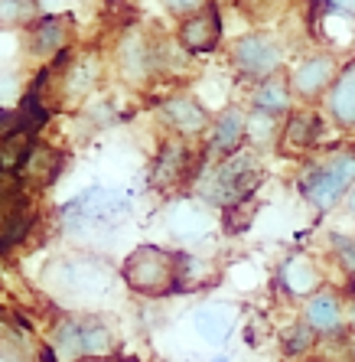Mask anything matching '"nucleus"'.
I'll use <instances>...</instances> for the list:
<instances>
[{
	"label": "nucleus",
	"instance_id": "nucleus-1",
	"mask_svg": "<svg viewBox=\"0 0 355 362\" xmlns=\"http://www.w3.org/2000/svg\"><path fill=\"white\" fill-rule=\"evenodd\" d=\"M258 180H261L258 163H254L248 153H235V157H229V160L215 170V177H212L209 186H205V199L219 202V206L241 202L254 189Z\"/></svg>",
	"mask_w": 355,
	"mask_h": 362
},
{
	"label": "nucleus",
	"instance_id": "nucleus-2",
	"mask_svg": "<svg viewBox=\"0 0 355 362\" xmlns=\"http://www.w3.org/2000/svg\"><path fill=\"white\" fill-rule=\"evenodd\" d=\"M352 180H355V153H339V157H332V160L320 163V167L306 173L303 196L313 202L316 209H330Z\"/></svg>",
	"mask_w": 355,
	"mask_h": 362
},
{
	"label": "nucleus",
	"instance_id": "nucleus-3",
	"mask_svg": "<svg viewBox=\"0 0 355 362\" xmlns=\"http://www.w3.org/2000/svg\"><path fill=\"white\" fill-rule=\"evenodd\" d=\"M173 264H176V258L160 255L157 248H144L137 258H131V262H127V281H131L134 287H140V291L157 294V291L173 287V281H169V278H176Z\"/></svg>",
	"mask_w": 355,
	"mask_h": 362
},
{
	"label": "nucleus",
	"instance_id": "nucleus-4",
	"mask_svg": "<svg viewBox=\"0 0 355 362\" xmlns=\"http://www.w3.org/2000/svg\"><path fill=\"white\" fill-rule=\"evenodd\" d=\"M235 62L248 76H271L280 66V46L267 36H245L235 46Z\"/></svg>",
	"mask_w": 355,
	"mask_h": 362
},
{
	"label": "nucleus",
	"instance_id": "nucleus-5",
	"mask_svg": "<svg viewBox=\"0 0 355 362\" xmlns=\"http://www.w3.org/2000/svg\"><path fill=\"white\" fill-rule=\"evenodd\" d=\"M245 131H248V118L241 115L238 108H231V111H225L215 124H212V137H209V147L215 153H229V151H235L238 144H241V137H245Z\"/></svg>",
	"mask_w": 355,
	"mask_h": 362
},
{
	"label": "nucleus",
	"instance_id": "nucleus-6",
	"mask_svg": "<svg viewBox=\"0 0 355 362\" xmlns=\"http://www.w3.org/2000/svg\"><path fill=\"white\" fill-rule=\"evenodd\" d=\"M215 40H219V17H215V10H203L199 17L186 20V26H183V42L189 49H209V46H215Z\"/></svg>",
	"mask_w": 355,
	"mask_h": 362
},
{
	"label": "nucleus",
	"instance_id": "nucleus-7",
	"mask_svg": "<svg viewBox=\"0 0 355 362\" xmlns=\"http://www.w3.org/2000/svg\"><path fill=\"white\" fill-rule=\"evenodd\" d=\"M163 115H167V121H173L179 131H189V134L205 127V111L199 108L193 98H169L167 105H163Z\"/></svg>",
	"mask_w": 355,
	"mask_h": 362
},
{
	"label": "nucleus",
	"instance_id": "nucleus-8",
	"mask_svg": "<svg viewBox=\"0 0 355 362\" xmlns=\"http://www.w3.org/2000/svg\"><path fill=\"white\" fill-rule=\"evenodd\" d=\"M342 320V310H339V300L332 294H316L313 300L306 303V323L313 329H323V333H332Z\"/></svg>",
	"mask_w": 355,
	"mask_h": 362
},
{
	"label": "nucleus",
	"instance_id": "nucleus-9",
	"mask_svg": "<svg viewBox=\"0 0 355 362\" xmlns=\"http://www.w3.org/2000/svg\"><path fill=\"white\" fill-rule=\"evenodd\" d=\"M332 111L339 121L355 124V66H349L332 88Z\"/></svg>",
	"mask_w": 355,
	"mask_h": 362
},
{
	"label": "nucleus",
	"instance_id": "nucleus-10",
	"mask_svg": "<svg viewBox=\"0 0 355 362\" xmlns=\"http://www.w3.org/2000/svg\"><path fill=\"white\" fill-rule=\"evenodd\" d=\"M316 127H320V118H313V115H296V118L287 124V151L290 147H294V151L313 147Z\"/></svg>",
	"mask_w": 355,
	"mask_h": 362
},
{
	"label": "nucleus",
	"instance_id": "nucleus-11",
	"mask_svg": "<svg viewBox=\"0 0 355 362\" xmlns=\"http://www.w3.org/2000/svg\"><path fill=\"white\" fill-rule=\"evenodd\" d=\"M254 101H258V108L264 115H274V111H287L290 98H287V85L280 82V78H267V82L254 92Z\"/></svg>",
	"mask_w": 355,
	"mask_h": 362
},
{
	"label": "nucleus",
	"instance_id": "nucleus-12",
	"mask_svg": "<svg viewBox=\"0 0 355 362\" xmlns=\"http://www.w3.org/2000/svg\"><path fill=\"white\" fill-rule=\"evenodd\" d=\"M330 69H332V62L326 59V56H320V59H313V62H306L300 72L294 76V85L300 88L303 95H313L316 88H320L326 78H330Z\"/></svg>",
	"mask_w": 355,
	"mask_h": 362
},
{
	"label": "nucleus",
	"instance_id": "nucleus-13",
	"mask_svg": "<svg viewBox=\"0 0 355 362\" xmlns=\"http://www.w3.org/2000/svg\"><path fill=\"white\" fill-rule=\"evenodd\" d=\"M183 153H179V147L176 144H169L167 151H163V157H160V163H157V183H167V180H173V177H179L183 173Z\"/></svg>",
	"mask_w": 355,
	"mask_h": 362
},
{
	"label": "nucleus",
	"instance_id": "nucleus-14",
	"mask_svg": "<svg viewBox=\"0 0 355 362\" xmlns=\"http://www.w3.org/2000/svg\"><path fill=\"white\" fill-rule=\"evenodd\" d=\"M195 323H199V329L212 339H222L225 333H229V317H225L222 310H203Z\"/></svg>",
	"mask_w": 355,
	"mask_h": 362
},
{
	"label": "nucleus",
	"instance_id": "nucleus-15",
	"mask_svg": "<svg viewBox=\"0 0 355 362\" xmlns=\"http://www.w3.org/2000/svg\"><path fill=\"white\" fill-rule=\"evenodd\" d=\"M332 242H336V248H339V255H342L346 268L355 274V242H352V238H339V235L332 238Z\"/></svg>",
	"mask_w": 355,
	"mask_h": 362
},
{
	"label": "nucleus",
	"instance_id": "nucleus-16",
	"mask_svg": "<svg viewBox=\"0 0 355 362\" xmlns=\"http://www.w3.org/2000/svg\"><path fill=\"white\" fill-rule=\"evenodd\" d=\"M349 209H352V212H355V193H352V199H349Z\"/></svg>",
	"mask_w": 355,
	"mask_h": 362
}]
</instances>
